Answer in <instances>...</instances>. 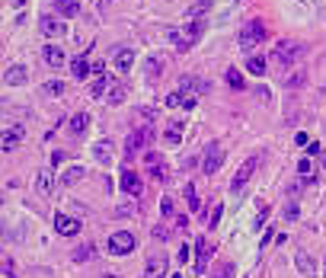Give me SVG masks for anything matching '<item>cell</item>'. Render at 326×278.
I'll list each match as a JSON object with an SVG mask.
<instances>
[{
	"mask_svg": "<svg viewBox=\"0 0 326 278\" xmlns=\"http://www.w3.org/2000/svg\"><path fill=\"white\" fill-rule=\"evenodd\" d=\"M227 87H231V90H243V74H240L237 67L227 70Z\"/></svg>",
	"mask_w": 326,
	"mask_h": 278,
	"instance_id": "cell-27",
	"label": "cell"
},
{
	"mask_svg": "<svg viewBox=\"0 0 326 278\" xmlns=\"http://www.w3.org/2000/svg\"><path fill=\"white\" fill-rule=\"evenodd\" d=\"M45 93H48V96H61V93H64V83H61V80H48V83H45Z\"/></svg>",
	"mask_w": 326,
	"mask_h": 278,
	"instance_id": "cell-31",
	"label": "cell"
},
{
	"mask_svg": "<svg viewBox=\"0 0 326 278\" xmlns=\"http://www.w3.org/2000/svg\"><path fill=\"white\" fill-rule=\"evenodd\" d=\"M70 74H74L77 80H87L90 74H93V61H87V58H74V61H70Z\"/></svg>",
	"mask_w": 326,
	"mask_h": 278,
	"instance_id": "cell-13",
	"label": "cell"
},
{
	"mask_svg": "<svg viewBox=\"0 0 326 278\" xmlns=\"http://www.w3.org/2000/svg\"><path fill=\"white\" fill-rule=\"evenodd\" d=\"M265 58H259V55H253V58H246V74H253V77H262L265 74Z\"/></svg>",
	"mask_w": 326,
	"mask_h": 278,
	"instance_id": "cell-23",
	"label": "cell"
},
{
	"mask_svg": "<svg viewBox=\"0 0 326 278\" xmlns=\"http://www.w3.org/2000/svg\"><path fill=\"white\" fill-rule=\"evenodd\" d=\"M35 189H39V195H52V192H55V176H52V170H42L39 176H35Z\"/></svg>",
	"mask_w": 326,
	"mask_h": 278,
	"instance_id": "cell-16",
	"label": "cell"
},
{
	"mask_svg": "<svg viewBox=\"0 0 326 278\" xmlns=\"http://www.w3.org/2000/svg\"><path fill=\"white\" fill-rule=\"evenodd\" d=\"M90 93H93V96H103V93H106V77H96V80H93V90H90Z\"/></svg>",
	"mask_w": 326,
	"mask_h": 278,
	"instance_id": "cell-35",
	"label": "cell"
},
{
	"mask_svg": "<svg viewBox=\"0 0 326 278\" xmlns=\"http://www.w3.org/2000/svg\"><path fill=\"white\" fill-rule=\"evenodd\" d=\"M93 74L103 77V74H106V64H103V61H93Z\"/></svg>",
	"mask_w": 326,
	"mask_h": 278,
	"instance_id": "cell-42",
	"label": "cell"
},
{
	"mask_svg": "<svg viewBox=\"0 0 326 278\" xmlns=\"http://www.w3.org/2000/svg\"><path fill=\"white\" fill-rule=\"evenodd\" d=\"M186 201H189V211H198V192H195V186H186Z\"/></svg>",
	"mask_w": 326,
	"mask_h": 278,
	"instance_id": "cell-30",
	"label": "cell"
},
{
	"mask_svg": "<svg viewBox=\"0 0 326 278\" xmlns=\"http://www.w3.org/2000/svg\"><path fill=\"white\" fill-rule=\"evenodd\" d=\"M109 252L112 256H128L131 249H135V234H128V231H118V234H112L109 237Z\"/></svg>",
	"mask_w": 326,
	"mask_h": 278,
	"instance_id": "cell-4",
	"label": "cell"
},
{
	"mask_svg": "<svg viewBox=\"0 0 326 278\" xmlns=\"http://www.w3.org/2000/svg\"><path fill=\"white\" fill-rule=\"evenodd\" d=\"M93 157H96L103 166H109V160H112V147H109V141H96V144H93Z\"/></svg>",
	"mask_w": 326,
	"mask_h": 278,
	"instance_id": "cell-20",
	"label": "cell"
},
{
	"mask_svg": "<svg viewBox=\"0 0 326 278\" xmlns=\"http://www.w3.org/2000/svg\"><path fill=\"white\" fill-rule=\"evenodd\" d=\"M147 141H151V131H147V128L131 131V135H128V150H131V154H135V150H144V147H147Z\"/></svg>",
	"mask_w": 326,
	"mask_h": 278,
	"instance_id": "cell-15",
	"label": "cell"
},
{
	"mask_svg": "<svg viewBox=\"0 0 326 278\" xmlns=\"http://www.w3.org/2000/svg\"><path fill=\"white\" fill-rule=\"evenodd\" d=\"M151 176H154V179H166V170H163V163H160V166H151Z\"/></svg>",
	"mask_w": 326,
	"mask_h": 278,
	"instance_id": "cell-39",
	"label": "cell"
},
{
	"mask_svg": "<svg viewBox=\"0 0 326 278\" xmlns=\"http://www.w3.org/2000/svg\"><path fill=\"white\" fill-rule=\"evenodd\" d=\"M55 231L61 237H77L80 234V221L77 217H67V214H58L55 217Z\"/></svg>",
	"mask_w": 326,
	"mask_h": 278,
	"instance_id": "cell-9",
	"label": "cell"
},
{
	"mask_svg": "<svg viewBox=\"0 0 326 278\" xmlns=\"http://www.w3.org/2000/svg\"><path fill=\"white\" fill-rule=\"evenodd\" d=\"M294 265H297V272H300V275H313V259L307 256L304 249H297V252H294Z\"/></svg>",
	"mask_w": 326,
	"mask_h": 278,
	"instance_id": "cell-22",
	"label": "cell"
},
{
	"mask_svg": "<svg viewBox=\"0 0 326 278\" xmlns=\"http://www.w3.org/2000/svg\"><path fill=\"white\" fill-rule=\"evenodd\" d=\"M221 163H224V147H221V144H217V141H211V147L208 150H205V160H202V170L205 173H217V170H221Z\"/></svg>",
	"mask_w": 326,
	"mask_h": 278,
	"instance_id": "cell-5",
	"label": "cell"
},
{
	"mask_svg": "<svg viewBox=\"0 0 326 278\" xmlns=\"http://www.w3.org/2000/svg\"><path fill=\"white\" fill-rule=\"evenodd\" d=\"M163 269H166V259H163V256H160V259H157V256H151V259H147V278L163 275Z\"/></svg>",
	"mask_w": 326,
	"mask_h": 278,
	"instance_id": "cell-25",
	"label": "cell"
},
{
	"mask_svg": "<svg viewBox=\"0 0 326 278\" xmlns=\"http://www.w3.org/2000/svg\"><path fill=\"white\" fill-rule=\"evenodd\" d=\"M122 192H125V195H131V198H138V195H141V179L131 173V170L122 173Z\"/></svg>",
	"mask_w": 326,
	"mask_h": 278,
	"instance_id": "cell-12",
	"label": "cell"
},
{
	"mask_svg": "<svg viewBox=\"0 0 326 278\" xmlns=\"http://www.w3.org/2000/svg\"><path fill=\"white\" fill-rule=\"evenodd\" d=\"M147 64H151V67H147V80H154V77H157V70H163V58H160V61H157V58H151Z\"/></svg>",
	"mask_w": 326,
	"mask_h": 278,
	"instance_id": "cell-34",
	"label": "cell"
},
{
	"mask_svg": "<svg viewBox=\"0 0 326 278\" xmlns=\"http://www.w3.org/2000/svg\"><path fill=\"white\" fill-rule=\"evenodd\" d=\"M160 214H163V217H173V198H170V195L160 198Z\"/></svg>",
	"mask_w": 326,
	"mask_h": 278,
	"instance_id": "cell-33",
	"label": "cell"
},
{
	"mask_svg": "<svg viewBox=\"0 0 326 278\" xmlns=\"http://www.w3.org/2000/svg\"><path fill=\"white\" fill-rule=\"evenodd\" d=\"M256 166H259V157H249V160H243V166H240L237 176L231 179V192H234V195H240V192H243V186L253 179V173H256Z\"/></svg>",
	"mask_w": 326,
	"mask_h": 278,
	"instance_id": "cell-3",
	"label": "cell"
},
{
	"mask_svg": "<svg viewBox=\"0 0 326 278\" xmlns=\"http://www.w3.org/2000/svg\"><path fill=\"white\" fill-rule=\"evenodd\" d=\"M300 55H304V45H300V42H291V39H288V42H279V45H275V61H279V64H297Z\"/></svg>",
	"mask_w": 326,
	"mask_h": 278,
	"instance_id": "cell-2",
	"label": "cell"
},
{
	"mask_svg": "<svg viewBox=\"0 0 326 278\" xmlns=\"http://www.w3.org/2000/svg\"><path fill=\"white\" fill-rule=\"evenodd\" d=\"M262 39H265V22L262 19H249L246 26L240 29V48H243V52H253Z\"/></svg>",
	"mask_w": 326,
	"mask_h": 278,
	"instance_id": "cell-1",
	"label": "cell"
},
{
	"mask_svg": "<svg viewBox=\"0 0 326 278\" xmlns=\"http://www.w3.org/2000/svg\"><path fill=\"white\" fill-rule=\"evenodd\" d=\"M214 252V246L208 243V240H195V272H205V265H208V256Z\"/></svg>",
	"mask_w": 326,
	"mask_h": 278,
	"instance_id": "cell-10",
	"label": "cell"
},
{
	"mask_svg": "<svg viewBox=\"0 0 326 278\" xmlns=\"http://www.w3.org/2000/svg\"><path fill=\"white\" fill-rule=\"evenodd\" d=\"M42 61H45L48 67H61L67 58H64V52H61L58 45H45V48H42Z\"/></svg>",
	"mask_w": 326,
	"mask_h": 278,
	"instance_id": "cell-11",
	"label": "cell"
},
{
	"mask_svg": "<svg viewBox=\"0 0 326 278\" xmlns=\"http://www.w3.org/2000/svg\"><path fill=\"white\" fill-rule=\"evenodd\" d=\"M294 144H297V147H310V144H313V141H310L307 135H297V138H294Z\"/></svg>",
	"mask_w": 326,
	"mask_h": 278,
	"instance_id": "cell-40",
	"label": "cell"
},
{
	"mask_svg": "<svg viewBox=\"0 0 326 278\" xmlns=\"http://www.w3.org/2000/svg\"><path fill=\"white\" fill-rule=\"evenodd\" d=\"M221 214H224V205L217 201L214 208L208 211V217H205V224H208V227H217V224H221Z\"/></svg>",
	"mask_w": 326,
	"mask_h": 278,
	"instance_id": "cell-28",
	"label": "cell"
},
{
	"mask_svg": "<svg viewBox=\"0 0 326 278\" xmlns=\"http://www.w3.org/2000/svg\"><path fill=\"white\" fill-rule=\"evenodd\" d=\"M83 173H87V170H83V166H67V170L61 173V179H58V186H74V183H80V179H83Z\"/></svg>",
	"mask_w": 326,
	"mask_h": 278,
	"instance_id": "cell-17",
	"label": "cell"
},
{
	"mask_svg": "<svg viewBox=\"0 0 326 278\" xmlns=\"http://www.w3.org/2000/svg\"><path fill=\"white\" fill-rule=\"evenodd\" d=\"M297 173H300V179H304V183H313V176H317V166H313L310 157H304V160L297 163Z\"/></svg>",
	"mask_w": 326,
	"mask_h": 278,
	"instance_id": "cell-24",
	"label": "cell"
},
{
	"mask_svg": "<svg viewBox=\"0 0 326 278\" xmlns=\"http://www.w3.org/2000/svg\"><path fill=\"white\" fill-rule=\"evenodd\" d=\"M42 32L48 35V39H67V22L58 19V16H42Z\"/></svg>",
	"mask_w": 326,
	"mask_h": 278,
	"instance_id": "cell-6",
	"label": "cell"
},
{
	"mask_svg": "<svg viewBox=\"0 0 326 278\" xmlns=\"http://www.w3.org/2000/svg\"><path fill=\"white\" fill-rule=\"evenodd\" d=\"M231 269H234V265H221V269H217V275H214V278H231Z\"/></svg>",
	"mask_w": 326,
	"mask_h": 278,
	"instance_id": "cell-41",
	"label": "cell"
},
{
	"mask_svg": "<svg viewBox=\"0 0 326 278\" xmlns=\"http://www.w3.org/2000/svg\"><path fill=\"white\" fill-rule=\"evenodd\" d=\"M93 256V246H80L77 252H74V259H90Z\"/></svg>",
	"mask_w": 326,
	"mask_h": 278,
	"instance_id": "cell-36",
	"label": "cell"
},
{
	"mask_svg": "<svg viewBox=\"0 0 326 278\" xmlns=\"http://www.w3.org/2000/svg\"><path fill=\"white\" fill-rule=\"evenodd\" d=\"M67 128H70V135H83V131L90 128V115H87V112H77V115H70Z\"/></svg>",
	"mask_w": 326,
	"mask_h": 278,
	"instance_id": "cell-18",
	"label": "cell"
},
{
	"mask_svg": "<svg viewBox=\"0 0 326 278\" xmlns=\"http://www.w3.org/2000/svg\"><path fill=\"white\" fill-rule=\"evenodd\" d=\"M55 10H58V13H61V16H77L80 13V4H77V0H55Z\"/></svg>",
	"mask_w": 326,
	"mask_h": 278,
	"instance_id": "cell-21",
	"label": "cell"
},
{
	"mask_svg": "<svg viewBox=\"0 0 326 278\" xmlns=\"http://www.w3.org/2000/svg\"><path fill=\"white\" fill-rule=\"evenodd\" d=\"M19 128H10V131H4V138H0V147H4V154H10V150H16V144H19Z\"/></svg>",
	"mask_w": 326,
	"mask_h": 278,
	"instance_id": "cell-19",
	"label": "cell"
},
{
	"mask_svg": "<svg viewBox=\"0 0 326 278\" xmlns=\"http://www.w3.org/2000/svg\"><path fill=\"white\" fill-rule=\"evenodd\" d=\"M109 103H112V106H122V103H125V87H112V93H109Z\"/></svg>",
	"mask_w": 326,
	"mask_h": 278,
	"instance_id": "cell-32",
	"label": "cell"
},
{
	"mask_svg": "<svg viewBox=\"0 0 326 278\" xmlns=\"http://www.w3.org/2000/svg\"><path fill=\"white\" fill-rule=\"evenodd\" d=\"M189 259H192V246H189V243H186V246H183V249H179V262H183V265H186V262H189Z\"/></svg>",
	"mask_w": 326,
	"mask_h": 278,
	"instance_id": "cell-37",
	"label": "cell"
},
{
	"mask_svg": "<svg viewBox=\"0 0 326 278\" xmlns=\"http://www.w3.org/2000/svg\"><path fill=\"white\" fill-rule=\"evenodd\" d=\"M179 90H183L186 96H195V93H205V90H208V83L198 80V77H183V80H179Z\"/></svg>",
	"mask_w": 326,
	"mask_h": 278,
	"instance_id": "cell-14",
	"label": "cell"
},
{
	"mask_svg": "<svg viewBox=\"0 0 326 278\" xmlns=\"http://www.w3.org/2000/svg\"><path fill=\"white\" fill-rule=\"evenodd\" d=\"M179 141H183V125L173 122V125H170V131H166V144H170V147H176Z\"/></svg>",
	"mask_w": 326,
	"mask_h": 278,
	"instance_id": "cell-26",
	"label": "cell"
},
{
	"mask_svg": "<svg viewBox=\"0 0 326 278\" xmlns=\"http://www.w3.org/2000/svg\"><path fill=\"white\" fill-rule=\"evenodd\" d=\"M112 67L118 74H131V67H135V52H131V48H118L115 58H112Z\"/></svg>",
	"mask_w": 326,
	"mask_h": 278,
	"instance_id": "cell-8",
	"label": "cell"
},
{
	"mask_svg": "<svg viewBox=\"0 0 326 278\" xmlns=\"http://www.w3.org/2000/svg\"><path fill=\"white\" fill-rule=\"evenodd\" d=\"M64 160H67V154H64V150H55V154H52V166H58V163H64Z\"/></svg>",
	"mask_w": 326,
	"mask_h": 278,
	"instance_id": "cell-38",
	"label": "cell"
},
{
	"mask_svg": "<svg viewBox=\"0 0 326 278\" xmlns=\"http://www.w3.org/2000/svg\"><path fill=\"white\" fill-rule=\"evenodd\" d=\"M323 166H326V154H323Z\"/></svg>",
	"mask_w": 326,
	"mask_h": 278,
	"instance_id": "cell-43",
	"label": "cell"
},
{
	"mask_svg": "<svg viewBox=\"0 0 326 278\" xmlns=\"http://www.w3.org/2000/svg\"><path fill=\"white\" fill-rule=\"evenodd\" d=\"M26 80H29V67L26 64H10L4 70V83H7V87H22Z\"/></svg>",
	"mask_w": 326,
	"mask_h": 278,
	"instance_id": "cell-7",
	"label": "cell"
},
{
	"mask_svg": "<svg viewBox=\"0 0 326 278\" xmlns=\"http://www.w3.org/2000/svg\"><path fill=\"white\" fill-rule=\"evenodd\" d=\"M208 7H211V0H198V4L189 10V19H205V10Z\"/></svg>",
	"mask_w": 326,
	"mask_h": 278,
	"instance_id": "cell-29",
	"label": "cell"
}]
</instances>
